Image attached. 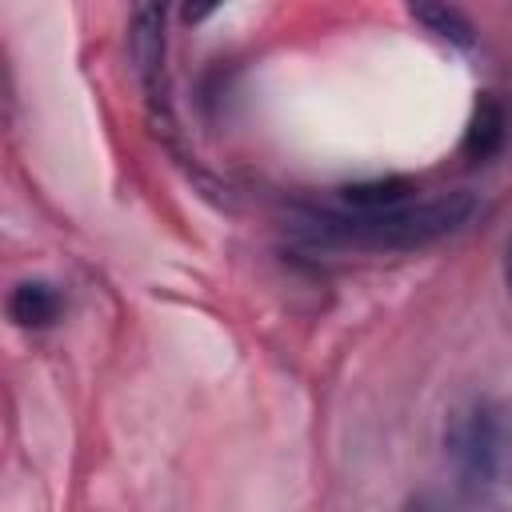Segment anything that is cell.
I'll return each mask as SVG.
<instances>
[{"label":"cell","mask_w":512,"mask_h":512,"mask_svg":"<svg viewBox=\"0 0 512 512\" xmlns=\"http://www.w3.org/2000/svg\"><path fill=\"white\" fill-rule=\"evenodd\" d=\"M344 208L356 216H376V212H392L416 200V184L408 176H376V180H356L340 192Z\"/></svg>","instance_id":"obj_6"},{"label":"cell","mask_w":512,"mask_h":512,"mask_svg":"<svg viewBox=\"0 0 512 512\" xmlns=\"http://www.w3.org/2000/svg\"><path fill=\"white\" fill-rule=\"evenodd\" d=\"M408 12H412V20H420L436 40H448V44H456V48H472V44H476L472 20H468L460 8H452V4H412Z\"/></svg>","instance_id":"obj_7"},{"label":"cell","mask_w":512,"mask_h":512,"mask_svg":"<svg viewBox=\"0 0 512 512\" xmlns=\"http://www.w3.org/2000/svg\"><path fill=\"white\" fill-rule=\"evenodd\" d=\"M8 316H12V324L32 328V332L52 328L64 316V292H60V284L40 280V276L16 280L12 292H8Z\"/></svg>","instance_id":"obj_5"},{"label":"cell","mask_w":512,"mask_h":512,"mask_svg":"<svg viewBox=\"0 0 512 512\" xmlns=\"http://www.w3.org/2000/svg\"><path fill=\"white\" fill-rule=\"evenodd\" d=\"M472 212H476V196L472 192H440V196L412 200L404 208L376 212V216L340 212V216H328L324 228L336 240H352V244H364V248L412 252V248H428V244L452 236Z\"/></svg>","instance_id":"obj_2"},{"label":"cell","mask_w":512,"mask_h":512,"mask_svg":"<svg viewBox=\"0 0 512 512\" xmlns=\"http://www.w3.org/2000/svg\"><path fill=\"white\" fill-rule=\"evenodd\" d=\"M164 24H168L164 8H156V4L136 8L132 24H128V52H132V68H136L144 108H148L156 136L176 144V112H172V84H168V28Z\"/></svg>","instance_id":"obj_3"},{"label":"cell","mask_w":512,"mask_h":512,"mask_svg":"<svg viewBox=\"0 0 512 512\" xmlns=\"http://www.w3.org/2000/svg\"><path fill=\"white\" fill-rule=\"evenodd\" d=\"M448 464L468 496H488L512 476V408L496 396H472L444 424Z\"/></svg>","instance_id":"obj_1"},{"label":"cell","mask_w":512,"mask_h":512,"mask_svg":"<svg viewBox=\"0 0 512 512\" xmlns=\"http://www.w3.org/2000/svg\"><path fill=\"white\" fill-rule=\"evenodd\" d=\"M508 108H504V100L496 96V92H480V100H476V108H472V116H468V128H464V136H460V152H464V160H472V164H484V160H492L504 144H508Z\"/></svg>","instance_id":"obj_4"},{"label":"cell","mask_w":512,"mask_h":512,"mask_svg":"<svg viewBox=\"0 0 512 512\" xmlns=\"http://www.w3.org/2000/svg\"><path fill=\"white\" fill-rule=\"evenodd\" d=\"M400 512H456L448 500H440V496H432V492H424V496H412Z\"/></svg>","instance_id":"obj_8"},{"label":"cell","mask_w":512,"mask_h":512,"mask_svg":"<svg viewBox=\"0 0 512 512\" xmlns=\"http://www.w3.org/2000/svg\"><path fill=\"white\" fill-rule=\"evenodd\" d=\"M504 284H508V296H512V236H508V248H504Z\"/></svg>","instance_id":"obj_9"}]
</instances>
